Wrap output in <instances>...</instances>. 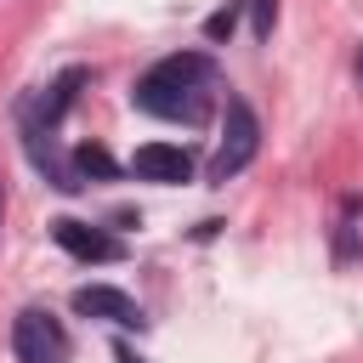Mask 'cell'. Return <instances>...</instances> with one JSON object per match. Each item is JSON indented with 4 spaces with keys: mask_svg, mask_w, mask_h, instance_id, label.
<instances>
[{
    "mask_svg": "<svg viewBox=\"0 0 363 363\" xmlns=\"http://www.w3.org/2000/svg\"><path fill=\"white\" fill-rule=\"evenodd\" d=\"M210 79H216V57H210V51H170V57H159V62L136 79L130 102H136L142 113H153V119L199 125V119L210 113Z\"/></svg>",
    "mask_w": 363,
    "mask_h": 363,
    "instance_id": "cell-1",
    "label": "cell"
},
{
    "mask_svg": "<svg viewBox=\"0 0 363 363\" xmlns=\"http://www.w3.org/2000/svg\"><path fill=\"white\" fill-rule=\"evenodd\" d=\"M255 153H261V119H255V108L244 96H227V108H221V142L210 153V182L216 187L233 182Z\"/></svg>",
    "mask_w": 363,
    "mask_h": 363,
    "instance_id": "cell-2",
    "label": "cell"
},
{
    "mask_svg": "<svg viewBox=\"0 0 363 363\" xmlns=\"http://www.w3.org/2000/svg\"><path fill=\"white\" fill-rule=\"evenodd\" d=\"M11 352H17V363H68V329H62V318H51L40 306L17 312L11 318Z\"/></svg>",
    "mask_w": 363,
    "mask_h": 363,
    "instance_id": "cell-3",
    "label": "cell"
},
{
    "mask_svg": "<svg viewBox=\"0 0 363 363\" xmlns=\"http://www.w3.org/2000/svg\"><path fill=\"white\" fill-rule=\"evenodd\" d=\"M51 238H57V250H62V255H74V261H85V267H108V261H125V238H113L108 227L74 221V216L51 221Z\"/></svg>",
    "mask_w": 363,
    "mask_h": 363,
    "instance_id": "cell-4",
    "label": "cell"
},
{
    "mask_svg": "<svg viewBox=\"0 0 363 363\" xmlns=\"http://www.w3.org/2000/svg\"><path fill=\"white\" fill-rule=\"evenodd\" d=\"M74 312H79V318H102V323H113V329H147L142 306H136L125 289H113V284H79V289H74Z\"/></svg>",
    "mask_w": 363,
    "mask_h": 363,
    "instance_id": "cell-5",
    "label": "cell"
},
{
    "mask_svg": "<svg viewBox=\"0 0 363 363\" xmlns=\"http://www.w3.org/2000/svg\"><path fill=\"white\" fill-rule=\"evenodd\" d=\"M130 176L159 182V187H182V182H193V153L176 142H142L130 153Z\"/></svg>",
    "mask_w": 363,
    "mask_h": 363,
    "instance_id": "cell-6",
    "label": "cell"
},
{
    "mask_svg": "<svg viewBox=\"0 0 363 363\" xmlns=\"http://www.w3.org/2000/svg\"><path fill=\"white\" fill-rule=\"evenodd\" d=\"M68 170H74L79 187H85V182H113V176H119V159H113L102 142H79V147L68 153Z\"/></svg>",
    "mask_w": 363,
    "mask_h": 363,
    "instance_id": "cell-7",
    "label": "cell"
},
{
    "mask_svg": "<svg viewBox=\"0 0 363 363\" xmlns=\"http://www.w3.org/2000/svg\"><path fill=\"white\" fill-rule=\"evenodd\" d=\"M238 11H244V0H233V6H221V11H210V17H204V40H210V45H221V40L238 28Z\"/></svg>",
    "mask_w": 363,
    "mask_h": 363,
    "instance_id": "cell-8",
    "label": "cell"
},
{
    "mask_svg": "<svg viewBox=\"0 0 363 363\" xmlns=\"http://www.w3.org/2000/svg\"><path fill=\"white\" fill-rule=\"evenodd\" d=\"M272 17H278V6H272V0H255V40L272 34Z\"/></svg>",
    "mask_w": 363,
    "mask_h": 363,
    "instance_id": "cell-9",
    "label": "cell"
},
{
    "mask_svg": "<svg viewBox=\"0 0 363 363\" xmlns=\"http://www.w3.org/2000/svg\"><path fill=\"white\" fill-rule=\"evenodd\" d=\"M0 221H6V187H0Z\"/></svg>",
    "mask_w": 363,
    "mask_h": 363,
    "instance_id": "cell-10",
    "label": "cell"
}]
</instances>
